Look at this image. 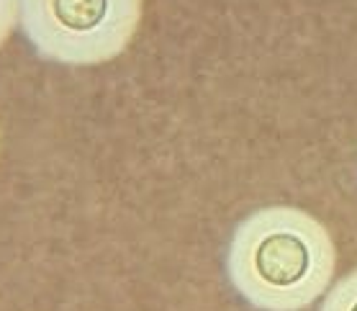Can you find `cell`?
<instances>
[{"mask_svg": "<svg viewBox=\"0 0 357 311\" xmlns=\"http://www.w3.org/2000/svg\"><path fill=\"white\" fill-rule=\"evenodd\" d=\"M21 18V0H0V47L8 41Z\"/></svg>", "mask_w": 357, "mask_h": 311, "instance_id": "4", "label": "cell"}, {"mask_svg": "<svg viewBox=\"0 0 357 311\" xmlns=\"http://www.w3.org/2000/svg\"><path fill=\"white\" fill-rule=\"evenodd\" d=\"M144 0H21V31L36 54L70 67L103 65L126 52Z\"/></svg>", "mask_w": 357, "mask_h": 311, "instance_id": "2", "label": "cell"}, {"mask_svg": "<svg viewBox=\"0 0 357 311\" xmlns=\"http://www.w3.org/2000/svg\"><path fill=\"white\" fill-rule=\"evenodd\" d=\"M227 278L257 311H303L332 288L337 247L317 216L268 206L239 221L227 247Z\"/></svg>", "mask_w": 357, "mask_h": 311, "instance_id": "1", "label": "cell"}, {"mask_svg": "<svg viewBox=\"0 0 357 311\" xmlns=\"http://www.w3.org/2000/svg\"><path fill=\"white\" fill-rule=\"evenodd\" d=\"M319 311H357V271L347 273L326 291Z\"/></svg>", "mask_w": 357, "mask_h": 311, "instance_id": "3", "label": "cell"}]
</instances>
